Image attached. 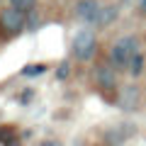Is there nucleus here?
I'll return each mask as SVG.
<instances>
[{
	"label": "nucleus",
	"instance_id": "1",
	"mask_svg": "<svg viewBox=\"0 0 146 146\" xmlns=\"http://www.w3.org/2000/svg\"><path fill=\"white\" fill-rule=\"evenodd\" d=\"M139 51V39H136L134 34H124L119 36L115 44H112V49H110V66L115 68H129L131 58L136 56Z\"/></svg>",
	"mask_w": 146,
	"mask_h": 146
},
{
	"label": "nucleus",
	"instance_id": "2",
	"mask_svg": "<svg viewBox=\"0 0 146 146\" xmlns=\"http://www.w3.org/2000/svg\"><path fill=\"white\" fill-rule=\"evenodd\" d=\"M27 32V15L15 7H3L0 10V36L3 39H12Z\"/></svg>",
	"mask_w": 146,
	"mask_h": 146
},
{
	"label": "nucleus",
	"instance_id": "3",
	"mask_svg": "<svg viewBox=\"0 0 146 146\" xmlns=\"http://www.w3.org/2000/svg\"><path fill=\"white\" fill-rule=\"evenodd\" d=\"M71 51H73V56L80 58V61H90V58L95 56V51H98V36H95V32L90 29V27H83V29H78L73 34Z\"/></svg>",
	"mask_w": 146,
	"mask_h": 146
},
{
	"label": "nucleus",
	"instance_id": "4",
	"mask_svg": "<svg viewBox=\"0 0 146 146\" xmlns=\"http://www.w3.org/2000/svg\"><path fill=\"white\" fill-rule=\"evenodd\" d=\"M95 83H98V90H100L102 95L117 93V88H119L117 71L110 66V63H102V66H98V71H95Z\"/></svg>",
	"mask_w": 146,
	"mask_h": 146
},
{
	"label": "nucleus",
	"instance_id": "5",
	"mask_svg": "<svg viewBox=\"0 0 146 146\" xmlns=\"http://www.w3.org/2000/svg\"><path fill=\"white\" fill-rule=\"evenodd\" d=\"M100 3L98 0H78L76 3V17L85 25H95L98 22V15H100Z\"/></svg>",
	"mask_w": 146,
	"mask_h": 146
},
{
	"label": "nucleus",
	"instance_id": "6",
	"mask_svg": "<svg viewBox=\"0 0 146 146\" xmlns=\"http://www.w3.org/2000/svg\"><path fill=\"white\" fill-rule=\"evenodd\" d=\"M117 105L122 110H136L139 107V88L136 85H124L117 95Z\"/></svg>",
	"mask_w": 146,
	"mask_h": 146
},
{
	"label": "nucleus",
	"instance_id": "7",
	"mask_svg": "<svg viewBox=\"0 0 146 146\" xmlns=\"http://www.w3.org/2000/svg\"><path fill=\"white\" fill-rule=\"evenodd\" d=\"M117 17H119V7H117V5H102L95 25H98L100 29H107V27H112L117 22Z\"/></svg>",
	"mask_w": 146,
	"mask_h": 146
},
{
	"label": "nucleus",
	"instance_id": "8",
	"mask_svg": "<svg viewBox=\"0 0 146 146\" xmlns=\"http://www.w3.org/2000/svg\"><path fill=\"white\" fill-rule=\"evenodd\" d=\"M144 63H146V58H144V54H136L134 58H131V63H129V68H127V71L131 73V76H141V71H144Z\"/></svg>",
	"mask_w": 146,
	"mask_h": 146
},
{
	"label": "nucleus",
	"instance_id": "9",
	"mask_svg": "<svg viewBox=\"0 0 146 146\" xmlns=\"http://www.w3.org/2000/svg\"><path fill=\"white\" fill-rule=\"evenodd\" d=\"M10 7H15V10H20V12H32L36 7V0H10Z\"/></svg>",
	"mask_w": 146,
	"mask_h": 146
},
{
	"label": "nucleus",
	"instance_id": "10",
	"mask_svg": "<svg viewBox=\"0 0 146 146\" xmlns=\"http://www.w3.org/2000/svg\"><path fill=\"white\" fill-rule=\"evenodd\" d=\"M42 73H46V63H29V66L22 68V76H42Z\"/></svg>",
	"mask_w": 146,
	"mask_h": 146
},
{
	"label": "nucleus",
	"instance_id": "11",
	"mask_svg": "<svg viewBox=\"0 0 146 146\" xmlns=\"http://www.w3.org/2000/svg\"><path fill=\"white\" fill-rule=\"evenodd\" d=\"M68 73H71V63L61 61V63H58V68H56V80H66Z\"/></svg>",
	"mask_w": 146,
	"mask_h": 146
},
{
	"label": "nucleus",
	"instance_id": "12",
	"mask_svg": "<svg viewBox=\"0 0 146 146\" xmlns=\"http://www.w3.org/2000/svg\"><path fill=\"white\" fill-rule=\"evenodd\" d=\"M36 27H39V15H36V12L32 10V12H27V29H29V32H34Z\"/></svg>",
	"mask_w": 146,
	"mask_h": 146
},
{
	"label": "nucleus",
	"instance_id": "13",
	"mask_svg": "<svg viewBox=\"0 0 146 146\" xmlns=\"http://www.w3.org/2000/svg\"><path fill=\"white\" fill-rule=\"evenodd\" d=\"M29 100H32V90H25V93L20 95V102L22 105H29Z\"/></svg>",
	"mask_w": 146,
	"mask_h": 146
},
{
	"label": "nucleus",
	"instance_id": "14",
	"mask_svg": "<svg viewBox=\"0 0 146 146\" xmlns=\"http://www.w3.org/2000/svg\"><path fill=\"white\" fill-rule=\"evenodd\" d=\"M139 12H141V15H146V0H139Z\"/></svg>",
	"mask_w": 146,
	"mask_h": 146
},
{
	"label": "nucleus",
	"instance_id": "15",
	"mask_svg": "<svg viewBox=\"0 0 146 146\" xmlns=\"http://www.w3.org/2000/svg\"><path fill=\"white\" fill-rule=\"evenodd\" d=\"M39 146H58V141H51V139H46V141H42Z\"/></svg>",
	"mask_w": 146,
	"mask_h": 146
}]
</instances>
